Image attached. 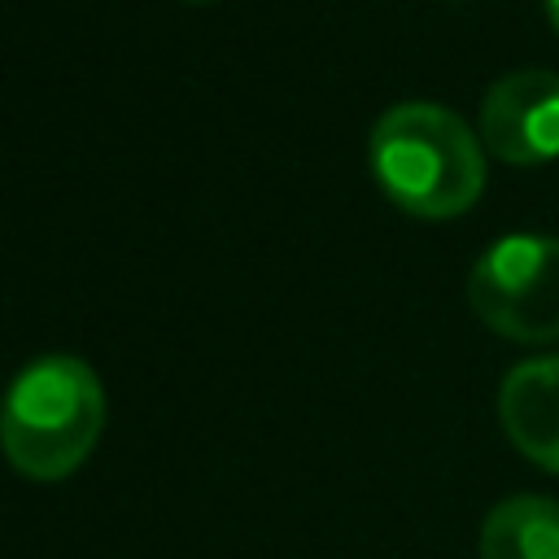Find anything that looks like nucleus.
Instances as JSON below:
<instances>
[{"mask_svg": "<svg viewBox=\"0 0 559 559\" xmlns=\"http://www.w3.org/2000/svg\"><path fill=\"white\" fill-rule=\"evenodd\" d=\"M376 188L415 218H459L485 192V144L445 105L402 100L367 140Z\"/></svg>", "mask_w": 559, "mask_h": 559, "instance_id": "obj_1", "label": "nucleus"}, {"mask_svg": "<svg viewBox=\"0 0 559 559\" xmlns=\"http://www.w3.org/2000/svg\"><path fill=\"white\" fill-rule=\"evenodd\" d=\"M105 384L79 354L31 358L0 406V450L26 480H66L105 432Z\"/></svg>", "mask_w": 559, "mask_h": 559, "instance_id": "obj_2", "label": "nucleus"}, {"mask_svg": "<svg viewBox=\"0 0 559 559\" xmlns=\"http://www.w3.org/2000/svg\"><path fill=\"white\" fill-rule=\"evenodd\" d=\"M467 306L502 341H559V240L528 231L493 240L472 262Z\"/></svg>", "mask_w": 559, "mask_h": 559, "instance_id": "obj_3", "label": "nucleus"}, {"mask_svg": "<svg viewBox=\"0 0 559 559\" xmlns=\"http://www.w3.org/2000/svg\"><path fill=\"white\" fill-rule=\"evenodd\" d=\"M489 157L507 166H542L559 157V74L528 66L489 83L476 118Z\"/></svg>", "mask_w": 559, "mask_h": 559, "instance_id": "obj_4", "label": "nucleus"}, {"mask_svg": "<svg viewBox=\"0 0 559 559\" xmlns=\"http://www.w3.org/2000/svg\"><path fill=\"white\" fill-rule=\"evenodd\" d=\"M498 424L528 463L559 476V354L524 358L502 376Z\"/></svg>", "mask_w": 559, "mask_h": 559, "instance_id": "obj_5", "label": "nucleus"}, {"mask_svg": "<svg viewBox=\"0 0 559 559\" xmlns=\"http://www.w3.org/2000/svg\"><path fill=\"white\" fill-rule=\"evenodd\" d=\"M480 559H559V502L546 493L493 502L480 524Z\"/></svg>", "mask_w": 559, "mask_h": 559, "instance_id": "obj_6", "label": "nucleus"}, {"mask_svg": "<svg viewBox=\"0 0 559 559\" xmlns=\"http://www.w3.org/2000/svg\"><path fill=\"white\" fill-rule=\"evenodd\" d=\"M546 4V17H550V26L559 31V0H542Z\"/></svg>", "mask_w": 559, "mask_h": 559, "instance_id": "obj_7", "label": "nucleus"}, {"mask_svg": "<svg viewBox=\"0 0 559 559\" xmlns=\"http://www.w3.org/2000/svg\"><path fill=\"white\" fill-rule=\"evenodd\" d=\"M188 4H210V0H188Z\"/></svg>", "mask_w": 559, "mask_h": 559, "instance_id": "obj_8", "label": "nucleus"}]
</instances>
